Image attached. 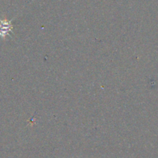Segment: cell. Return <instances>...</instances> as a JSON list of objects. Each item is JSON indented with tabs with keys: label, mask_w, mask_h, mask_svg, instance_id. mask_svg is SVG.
Masks as SVG:
<instances>
[{
	"label": "cell",
	"mask_w": 158,
	"mask_h": 158,
	"mask_svg": "<svg viewBox=\"0 0 158 158\" xmlns=\"http://www.w3.org/2000/svg\"><path fill=\"white\" fill-rule=\"evenodd\" d=\"M13 25L12 24V20H8L7 19H0V38L6 40L8 35H10L12 32Z\"/></svg>",
	"instance_id": "obj_1"
}]
</instances>
